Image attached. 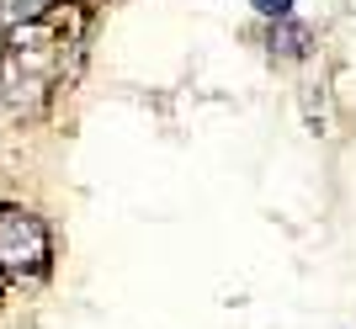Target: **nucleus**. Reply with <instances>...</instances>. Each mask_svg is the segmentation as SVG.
Wrapping results in <instances>:
<instances>
[{
  "mask_svg": "<svg viewBox=\"0 0 356 329\" xmlns=\"http://www.w3.org/2000/svg\"><path fill=\"white\" fill-rule=\"evenodd\" d=\"M250 6L266 16V22H282V16H293V0H250Z\"/></svg>",
  "mask_w": 356,
  "mask_h": 329,
  "instance_id": "nucleus-5",
  "label": "nucleus"
},
{
  "mask_svg": "<svg viewBox=\"0 0 356 329\" xmlns=\"http://www.w3.org/2000/svg\"><path fill=\"white\" fill-rule=\"evenodd\" d=\"M43 6H54V0H0V32L16 27V22H27V16H38Z\"/></svg>",
  "mask_w": 356,
  "mask_h": 329,
  "instance_id": "nucleus-4",
  "label": "nucleus"
},
{
  "mask_svg": "<svg viewBox=\"0 0 356 329\" xmlns=\"http://www.w3.org/2000/svg\"><path fill=\"white\" fill-rule=\"evenodd\" d=\"M80 32H86V11L64 0L0 32V101L16 117H38L54 101L74 48H80Z\"/></svg>",
  "mask_w": 356,
  "mask_h": 329,
  "instance_id": "nucleus-1",
  "label": "nucleus"
},
{
  "mask_svg": "<svg viewBox=\"0 0 356 329\" xmlns=\"http://www.w3.org/2000/svg\"><path fill=\"white\" fill-rule=\"evenodd\" d=\"M309 43H314V32L303 27V22H293V16H282V22L271 27V53H277V59H303Z\"/></svg>",
  "mask_w": 356,
  "mask_h": 329,
  "instance_id": "nucleus-3",
  "label": "nucleus"
},
{
  "mask_svg": "<svg viewBox=\"0 0 356 329\" xmlns=\"http://www.w3.org/2000/svg\"><path fill=\"white\" fill-rule=\"evenodd\" d=\"M48 260H54V239H48V223L27 208H11L0 202V276L6 282H22V276H43Z\"/></svg>",
  "mask_w": 356,
  "mask_h": 329,
  "instance_id": "nucleus-2",
  "label": "nucleus"
}]
</instances>
